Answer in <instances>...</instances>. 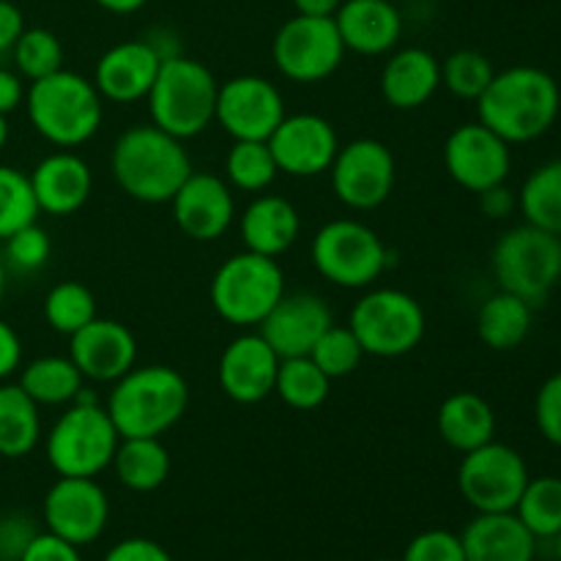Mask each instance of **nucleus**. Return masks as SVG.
Instances as JSON below:
<instances>
[{
	"label": "nucleus",
	"instance_id": "1",
	"mask_svg": "<svg viewBox=\"0 0 561 561\" xmlns=\"http://www.w3.org/2000/svg\"><path fill=\"white\" fill-rule=\"evenodd\" d=\"M559 113L561 88L557 77L529 64L496 71L485 93L477 99V121L510 146L540 140L553 129Z\"/></svg>",
	"mask_w": 561,
	"mask_h": 561
},
{
	"label": "nucleus",
	"instance_id": "2",
	"mask_svg": "<svg viewBox=\"0 0 561 561\" xmlns=\"http://www.w3.org/2000/svg\"><path fill=\"white\" fill-rule=\"evenodd\" d=\"M110 170L121 190L140 203H170L190 179L192 159L184 140L153 124H137L121 131L110 151Z\"/></svg>",
	"mask_w": 561,
	"mask_h": 561
},
{
	"label": "nucleus",
	"instance_id": "3",
	"mask_svg": "<svg viewBox=\"0 0 561 561\" xmlns=\"http://www.w3.org/2000/svg\"><path fill=\"white\" fill-rule=\"evenodd\" d=\"M104 409L121 438H162L190 409V387L168 365L131 367L113 383Z\"/></svg>",
	"mask_w": 561,
	"mask_h": 561
},
{
	"label": "nucleus",
	"instance_id": "4",
	"mask_svg": "<svg viewBox=\"0 0 561 561\" xmlns=\"http://www.w3.org/2000/svg\"><path fill=\"white\" fill-rule=\"evenodd\" d=\"M25 110L36 135L58 148L85 146L104 121V99L93 80L69 69L33 80Z\"/></svg>",
	"mask_w": 561,
	"mask_h": 561
},
{
	"label": "nucleus",
	"instance_id": "5",
	"mask_svg": "<svg viewBox=\"0 0 561 561\" xmlns=\"http://www.w3.org/2000/svg\"><path fill=\"white\" fill-rule=\"evenodd\" d=\"M217 93L219 82L206 64L179 53L168 55L146 96L151 124L179 140L203 135L217 115Z\"/></svg>",
	"mask_w": 561,
	"mask_h": 561
},
{
	"label": "nucleus",
	"instance_id": "6",
	"mask_svg": "<svg viewBox=\"0 0 561 561\" xmlns=\"http://www.w3.org/2000/svg\"><path fill=\"white\" fill-rule=\"evenodd\" d=\"M491 272L502 290L542 305L561 283V236L529 222L504 230L493 244Z\"/></svg>",
	"mask_w": 561,
	"mask_h": 561
},
{
	"label": "nucleus",
	"instance_id": "7",
	"mask_svg": "<svg viewBox=\"0 0 561 561\" xmlns=\"http://www.w3.org/2000/svg\"><path fill=\"white\" fill-rule=\"evenodd\" d=\"M211 307L225 323L239 329L261 327L285 296V272L277 257L239 252L230 255L211 277Z\"/></svg>",
	"mask_w": 561,
	"mask_h": 561
},
{
	"label": "nucleus",
	"instance_id": "8",
	"mask_svg": "<svg viewBox=\"0 0 561 561\" xmlns=\"http://www.w3.org/2000/svg\"><path fill=\"white\" fill-rule=\"evenodd\" d=\"M118 442L121 433L102 403H71L49 427L44 455L58 477H99L113 463Z\"/></svg>",
	"mask_w": 561,
	"mask_h": 561
},
{
	"label": "nucleus",
	"instance_id": "9",
	"mask_svg": "<svg viewBox=\"0 0 561 561\" xmlns=\"http://www.w3.org/2000/svg\"><path fill=\"white\" fill-rule=\"evenodd\" d=\"M310 261L327 283L337 288H370L389 263L387 244L359 219H332L310 244Z\"/></svg>",
	"mask_w": 561,
	"mask_h": 561
},
{
	"label": "nucleus",
	"instance_id": "10",
	"mask_svg": "<svg viewBox=\"0 0 561 561\" xmlns=\"http://www.w3.org/2000/svg\"><path fill=\"white\" fill-rule=\"evenodd\" d=\"M348 327L367 356L398 359L422 343L427 323L414 296L400 288H376L356 301Z\"/></svg>",
	"mask_w": 561,
	"mask_h": 561
},
{
	"label": "nucleus",
	"instance_id": "11",
	"mask_svg": "<svg viewBox=\"0 0 561 561\" xmlns=\"http://www.w3.org/2000/svg\"><path fill=\"white\" fill-rule=\"evenodd\" d=\"M529 477L524 455L493 438L463 455L458 466V491L477 513H515Z\"/></svg>",
	"mask_w": 561,
	"mask_h": 561
},
{
	"label": "nucleus",
	"instance_id": "12",
	"mask_svg": "<svg viewBox=\"0 0 561 561\" xmlns=\"http://www.w3.org/2000/svg\"><path fill=\"white\" fill-rule=\"evenodd\" d=\"M345 44L332 16H290L279 25L272 42V60L290 82L312 85L340 69Z\"/></svg>",
	"mask_w": 561,
	"mask_h": 561
},
{
	"label": "nucleus",
	"instance_id": "13",
	"mask_svg": "<svg viewBox=\"0 0 561 561\" xmlns=\"http://www.w3.org/2000/svg\"><path fill=\"white\" fill-rule=\"evenodd\" d=\"M332 192L345 208L354 211H373L383 206L394 190L398 164L387 142L376 137H356V140L340 146L332 168Z\"/></svg>",
	"mask_w": 561,
	"mask_h": 561
},
{
	"label": "nucleus",
	"instance_id": "14",
	"mask_svg": "<svg viewBox=\"0 0 561 561\" xmlns=\"http://www.w3.org/2000/svg\"><path fill=\"white\" fill-rule=\"evenodd\" d=\"M44 526L49 535L82 548L104 535L110 499L96 477H58L44 496Z\"/></svg>",
	"mask_w": 561,
	"mask_h": 561
},
{
	"label": "nucleus",
	"instance_id": "15",
	"mask_svg": "<svg viewBox=\"0 0 561 561\" xmlns=\"http://www.w3.org/2000/svg\"><path fill=\"white\" fill-rule=\"evenodd\" d=\"M444 170L466 192L480 195L488 186L510 179L513 148L480 121L460 124L444 140Z\"/></svg>",
	"mask_w": 561,
	"mask_h": 561
},
{
	"label": "nucleus",
	"instance_id": "16",
	"mask_svg": "<svg viewBox=\"0 0 561 561\" xmlns=\"http://www.w3.org/2000/svg\"><path fill=\"white\" fill-rule=\"evenodd\" d=\"M285 115L283 93L266 77L239 75L219 82L214 121L233 140H268Z\"/></svg>",
	"mask_w": 561,
	"mask_h": 561
},
{
	"label": "nucleus",
	"instance_id": "17",
	"mask_svg": "<svg viewBox=\"0 0 561 561\" xmlns=\"http://www.w3.org/2000/svg\"><path fill=\"white\" fill-rule=\"evenodd\" d=\"M266 142L279 173L294 175V179H316V175L329 173L340 151V137L334 126L316 113L285 115Z\"/></svg>",
	"mask_w": 561,
	"mask_h": 561
},
{
	"label": "nucleus",
	"instance_id": "18",
	"mask_svg": "<svg viewBox=\"0 0 561 561\" xmlns=\"http://www.w3.org/2000/svg\"><path fill=\"white\" fill-rule=\"evenodd\" d=\"M173 219L181 233L192 241H217L230 230L236 219L233 190L214 173H195L179 186L170 201Z\"/></svg>",
	"mask_w": 561,
	"mask_h": 561
},
{
	"label": "nucleus",
	"instance_id": "19",
	"mask_svg": "<svg viewBox=\"0 0 561 561\" xmlns=\"http://www.w3.org/2000/svg\"><path fill=\"white\" fill-rule=\"evenodd\" d=\"M279 356L272 345L261 337V332H247L230 340L219 356L217 378L219 389L233 403L252 405L274 394L277 383Z\"/></svg>",
	"mask_w": 561,
	"mask_h": 561
},
{
	"label": "nucleus",
	"instance_id": "20",
	"mask_svg": "<svg viewBox=\"0 0 561 561\" xmlns=\"http://www.w3.org/2000/svg\"><path fill=\"white\" fill-rule=\"evenodd\" d=\"M334 323L332 310L327 301L316 294H288L272 307L261 321L257 332L274 348L279 359L290 356H307L323 332Z\"/></svg>",
	"mask_w": 561,
	"mask_h": 561
},
{
	"label": "nucleus",
	"instance_id": "21",
	"mask_svg": "<svg viewBox=\"0 0 561 561\" xmlns=\"http://www.w3.org/2000/svg\"><path fill=\"white\" fill-rule=\"evenodd\" d=\"M162 66V53L148 38H131L110 47L93 69V85L104 102L135 104L151 91Z\"/></svg>",
	"mask_w": 561,
	"mask_h": 561
},
{
	"label": "nucleus",
	"instance_id": "22",
	"mask_svg": "<svg viewBox=\"0 0 561 561\" xmlns=\"http://www.w3.org/2000/svg\"><path fill=\"white\" fill-rule=\"evenodd\" d=\"M69 356L82 378L99 383H115L135 367L137 340L124 323L113 318H93L88 327L71 334Z\"/></svg>",
	"mask_w": 561,
	"mask_h": 561
},
{
	"label": "nucleus",
	"instance_id": "23",
	"mask_svg": "<svg viewBox=\"0 0 561 561\" xmlns=\"http://www.w3.org/2000/svg\"><path fill=\"white\" fill-rule=\"evenodd\" d=\"M27 179H31L38 211L49 214V217H71L85 206L93 192L91 164L71 153L69 148H60V151L44 157L27 173Z\"/></svg>",
	"mask_w": 561,
	"mask_h": 561
},
{
	"label": "nucleus",
	"instance_id": "24",
	"mask_svg": "<svg viewBox=\"0 0 561 561\" xmlns=\"http://www.w3.org/2000/svg\"><path fill=\"white\" fill-rule=\"evenodd\" d=\"M332 20L345 49L356 55H387L403 36V16L392 0H343Z\"/></svg>",
	"mask_w": 561,
	"mask_h": 561
},
{
	"label": "nucleus",
	"instance_id": "25",
	"mask_svg": "<svg viewBox=\"0 0 561 561\" xmlns=\"http://www.w3.org/2000/svg\"><path fill=\"white\" fill-rule=\"evenodd\" d=\"M381 96L394 110H420L442 88V60L425 47H405L389 55L381 69Z\"/></svg>",
	"mask_w": 561,
	"mask_h": 561
},
{
	"label": "nucleus",
	"instance_id": "26",
	"mask_svg": "<svg viewBox=\"0 0 561 561\" xmlns=\"http://www.w3.org/2000/svg\"><path fill=\"white\" fill-rule=\"evenodd\" d=\"M466 561H535L537 537L515 513H477L460 535Z\"/></svg>",
	"mask_w": 561,
	"mask_h": 561
},
{
	"label": "nucleus",
	"instance_id": "27",
	"mask_svg": "<svg viewBox=\"0 0 561 561\" xmlns=\"http://www.w3.org/2000/svg\"><path fill=\"white\" fill-rule=\"evenodd\" d=\"M239 233L250 252L279 257L299 239L301 217L288 197L257 195L241 214Z\"/></svg>",
	"mask_w": 561,
	"mask_h": 561
},
{
	"label": "nucleus",
	"instance_id": "28",
	"mask_svg": "<svg viewBox=\"0 0 561 561\" xmlns=\"http://www.w3.org/2000/svg\"><path fill=\"white\" fill-rule=\"evenodd\" d=\"M436 425L444 444L466 455L496 438V411L482 394L455 392L438 405Z\"/></svg>",
	"mask_w": 561,
	"mask_h": 561
},
{
	"label": "nucleus",
	"instance_id": "29",
	"mask_svg": "<svg viewBox=\"0 0 561 561\" xmlns=\"http://www.w3.org/2000/svg\"><path fill=\"white\" fill-rule=\"evenodd\" d=\"M535 323V307L499 288L477 312V334L491 351H515L526 343Z\"/></svg>",
	"mask_w": 561,
	"mask_h": 561
},
{
	"label": "nucleus",
	"instance_id": "30",
	"mask_svg": "<svg viewBox=\"0 0 561 561\" xmlns=\"http://www.w3.org/2000/svg\"><path fill=\"white\" fill-rule=\"evenodd\" d=\"M170 453L162 438H121L110 469L118 482L135 493H151L162 488L170 477Z\"/></svg>",
	"mask_w": 561,
	"mask_h": 561
},
{
	"label": "nucleus",
	"instance_id": "31",
	"mask_svg": "<svg viewBox=\"0 0 561 561\" xmlns=\"http://www.w3.org/2000/svg\"><path fill=\"white\" fill-rule=\"evenodd\" d=\"M42 442V414L20 383H0V458L20 460Z\"/></svg>",
	"mask_w": 561,
	"mask_h": 561
},
{
	"label": "nucleus",
	"instance_id": "32",
	"mask_svg": "<svg viewBox=\"0 0 561 561\" xmlns=\"http://www.w3.org/2000/svg\"><path fill=\"white\" fill-rule=\"evenodd\" d=\"M20 383L27 398L42 405H71L77 392L85 387V378L77 370L71 356H38L20 370Z\"/></svg>",
	"mask_w": 561,
	"mask_h": 561
},
{
	"label": "nucleus",
	"instance_id": "33",
	"mask_svg": "<svg viewBox=\"0 0 561 561\" xmlns=\"http://www.w3.org/2000/svg\"><path fill=\"white\" fill-rule=\"evenodd\" d=\"M518 211L524 222L561 236V157L548 159L526 175L518 190Z\"/></svg>",
	"mask_w": 561,
	"mask_h": 561
},
{
	"label": "nucleus",
	"instance_id": "34",
	"mask_svg": "<svg viewBox=\"0 0 561 561\" xmlns=\"http://www.w3.org/2000/svg\"><path fill=\"white\" fill-rule=\"evenodd\" d=\"M329 389H332V378L310 356L279 359L274 392L279 394L285 405L296 411H316L318 405L327 403Z\"/></svg>",
	"mask_w": 561,
	"mask_h": 561
},
{
	"label": "nucleus",
	"instance_id": "35",
	"mask_svg": "<svg viewBox=\"0 0 561 561\" xmlns=\"http://www.w3.org/2000/svg\"><path fill=\"white\" fill-rule=\"evenodd\" d=\"M515 515L537 540H551L561 531V477H529Z\"/></svg>",
	"mask_w": 561,
	"mask_h": 561
},
{
	"label": "nucleus",
	"instance_id": "36",
	"mask_svg": "<svg viewBox=\"0 0 561 561\" xmlns=\"http://www.w3.org/2000/svg\"><path fill=\"white\" fill-rule=\"evenodd\" d=\"M279 175L266 140H233L225 157V181L230 190L266 192Z\"/></svg>",
	"mask_w": 561,
	"mask_h": 561
},
{
	"label": "nucleus",
	"instance_id": "37",
	"mask_svg": "<svg viewBox=\"0 0 561 561\" xmlns=\"http://www.w3.org/2000/svg\"><path fill=\"white\" fill-rule=\"evenodd\" d=\"M93 318H96V299L82 283L66 279V283L53 285L44 296V321L53 332L71 337Z\"/></svg>",
	"mask_w": 561,
	"mask_h": 561
},
{
	"label": "nucleus",
	"instance_id": "38",
	"mask_svg": "<svg viewBox=\"0 0 561 561\" xmlns=\"http://www.w3.org/2000/svg\"><path fill=\"white\" fill-rule=\"evenodd\" d=\"M493 69L491 58L480 49H455L442 60V88L463 102H477L491 85Z\"/></svg>",
	"mask_w": 561,
	"mask_h": 561
},
{
	"label": "nucleus",
	"instance_id": "39",
	"mask_svg": "<svg viewBox=\"0 0 561 561\" xmlns=\"http://www.w3.org/2000/svg\"><path fill=\"white\" fill-rule=\"evenodd\" d=\"M11 55H14L16 71L27 82L42 80V77L64 69V44L47 27H25Z\"/></svg>",
	"mask_w": 561,
	"mask_h": 561
},
{
	"label": "nucleus",
	"instance_id": "40",
	"mask_svg": "<svg viewBox=\"0 0 561 561\" xmlns=\"http://www.w3.org/2000/svg\"><path fill=\"white\" fill-rule=\"evenodd\" d=\"M38 203L27 173L0 164V241L38 219Z\"/></svg>",
	"mask_w": 561,
	"mask_h": 561
},
{
	"label": "nucleus",
	"instance_id": "41",
	"mask_svg": "<svg viewBox=\"0 0 561 561\" xmlns=\"http://www.w3.org/2000/svg\"><path fill=\"white\" fill-rule=\"evenodd\" d=\"M307 356H310V359L334 381V378L351 376V373L362 365V359H365L367 354L365 348H362L359 340H356V334L351 332V327H337V323H332V327L318 337V343L312 345V351Z\"/></svg>",
	"mask_w": 561,
	"mask_h": 561
},
{
	"label": "nucleus",
	"instance_id": "42",
	"mask_svg": "<svg viewBox=\"0 0 561 561\" xmlns=\"http://www.w3.org/2000/svg\"><path fill=\"white\" fill-rule=\"evenodd\" d=\"M3 244H5L3 250L5 266L22 274L38 272V268L49 261V255H53V241H49L47 230H44L38 222H31L25 225V228H20L16 233H11Z\"/></svg>",
	"mask_w": 561,
	"mask_h": 561
},
{
	"label": "nucleus",
	"instance_id": "43",
	"mask_svg": "<svg viewBox=\"0 0 561 561\" xmlns=\"http://www.w3.org/2000/svg\"><path fill=\"white\" fill-rule=\"evenodd\" d=\"M400 561H466L463 542L449 529H427L405 546Z\"/></svg>",
	"mask_w": 561,
	"mask_h": 561
},
{
	"label": "nucleus",
	"instance_id": "44",
	"mask_svg": "<svg viewBox=\"0 0 561 561\" xmlns=\"http://www.w3.org/2000/svg\"><path fill=\"white\" fill-rule=\"evenodd\" d=\"M535 425L551 447L561 449V370L548 376L537 389Z\"/></svg>",
	"mask_w": 561,
	"mask_h": 561
},
{
	"label": "nucleus",
	"instance_id": "45",
	"mask_svg": "<svg viewBox=\"0 0 561 561\" xmlns=\"http://www.w3.org/2000/svg\"><path fill=\"white\" fill-rule=\"evenodd\" d=\"M36 535V526H33V520L27 515H3L0 518V561H20Z\"/></svg>",
	"mask_w": 561,
	"mask_h": 561
},
{
	"label": "nucleus",
	"instance_id": "46",
	"mask_svg": "<svg viewBox=\"0 0 561 561\" xmlns=\"http://www.w3.org/2000/svg\"><path fill=\"white\" fill-rule=\"evenodd\" d=\"M20 561H82V557L80 548L71 546V542L60 540V537L49 535V531H38Z\"/></svg>",
	"mask_w": 561,
	"mask_h": 561
},
{
	"label": "nucleus",
	"instance_id": "47",
	"mask_svg": "<svg viewBox=\"0 0 561 561\" xmlns=\"http://www.w3.org/2000/svg\"><path fill=\"white\" fill-rule=\"evenodd\" d=\"M104 561H173L159 542L146 540V537H129L121 540L104 553Z\"/></svg>",
	"mask_w": 561,
	"mask_h": 561
},
{
	"label": "nucleus",
	"instance_id": "48",
	"mask_svg": "<svg viewBox=\"0 0 561 561\" xmlns=\"http://www.w3.org/2000/svg\"><path fill=\"white\" fill-rule=\"evenodd\" d=\"M480 201V211L485 214L488 219H507L518 211V192L510 190L507 181L496 186H488L477 195Z\"/></svg>",
	"mask_w": 561,
	"mask_h": 561
},
{
	"label": "nucleus",
	"instance_id": "49",
	"mask_svg": "<svg viewBox=\"0 0 561 561\" xmlns=\"http://www.w3.org/2000/svg\"><path fill=\"white\" fill-rule=\"evenodd\" d=\"M22 367V340L11 323L0 318V381L14 376Z\"/></svg>",
	"mask_w": 561,
	"mask_h": 561
},
{
	"label": "nucleus",
	"instance_id": "50",
	"mask_svg": "<svg viewBox=\"0 0 561 561\" xmlns=\"http://www.w3.org/2000/svg\"><path fill=\"white\" fill-rule=\"evenodd\" d=\"M22 31H25V16H22L20 5L11 0H0V55L14 49Z\"/></svg>",
	"mask_w": 561,
	"mask_h": 561
},
{
	"label": "nucleus",
	"instance_id": "51",
	"mask_svg": "<svg viewBox=\"0 0 561 561\" xmlns=\"http://www.w3.org/2000/svg\"><path fill=\"white\" fill-rule=\"evenodd\" d=\"M25 80L20 71H11L0 66V115H11L16 107L25 104Z\"/></svg>",
	"mask_w": 561,
	"mask_h": 561
},
{
	"label": "nucleus",
	"instance_id": "52",
	"mask_svg": "<svg viewBox=\"0 0 561 561\" xmlns=\"http://www.w3.org/2000/svg\"><path fill=\"white\" fill-rule=\"evenodd\" d=\"M290 3L301 16H334L343 0H290Z\"/></svg>",
	"mask_w": 561,
	"mask_h": 561
},
{
	"label": "nucleus",
	"instance_id": "53",
	"mask_svg": "<svg viewBox=\"0 0 561 561\" xmlns=\"http://www.w3.org/2000/svg\"><path fill=\"white\" fill-rule=\"evenodd\" d=\"M93 3L102 5L110 14H135V11H140L148 0H93Z\"/></svg>",
	"mask_w": 561,
	"mask_h": 561
},
{
	"label": "nucleus",
	"instance_id": "54",
	"mask_svg": "<svg viewBox=\"0 0 561 561\" xmlns=\"http://www.w3.org/2000/svg\"><path fill=\"white\" fill-rule=\"evenodd\" d=\"M5 285H9V266H5L3 255H0V301L5 296Z\"/></svg>",
	"mask_w": 561,
	"mask_h": 561
},
{
	"label": "nucleus",
	"instance_id": "55",
	"mask_svg": "<svg viewBox=\"0 0 561 561\" xmlns=\"http://www.w3.org/2000/svg\"><path fill=\"white\" fill-rule=\"evenodd\" d=\"M5 142H9V121L5 115H0V151L5 148Z\"/></svg>",
	"mask_w": 561,
	"mask_h": 561
},
{
	"label": "nucleus",
	"instance_id": "56",
	"mask_svg": "<svg viewBox=\"0 0 561 561\" xmlns=\"http://www.w3.org/2000/svg\"><path fill=\"white\" fill-rule=\"evenodd\" d=\"M551 542H553V557L561 561V531H557V535L551 537Z\"/></svg>",
	"mask_w": 561,
	"mask_h": 561
},
{
	"label": "nucleus",
	"instance_id": "57",
	"mask_svg": "<svg viewBox=\"0 0 561 561\" xmlns=\"http://www.w3.org/2000/svg\"><path fill=\"white\" fill-rule=\"evenodd\" d=\"M381 561H400V559H381Z\"/></svg>",
	"mask_w": 561,
	"mask_h": 561
}]
</instances>
